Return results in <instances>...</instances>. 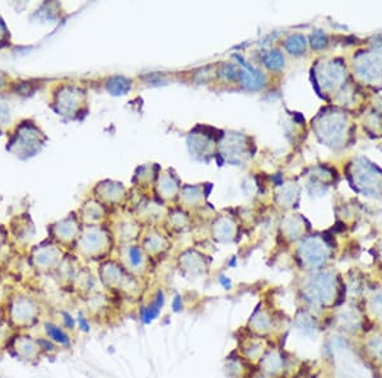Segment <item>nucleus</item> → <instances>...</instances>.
<instances>
[{
  "label": "nucleus",
  "mask_w": 382,
  "mask_h": 378,
  "mask_svg": "<svg viewBox=\"0 0 382 378\" xmlns=\"http://www.w3.org/2000/svg\"><path fill=\"white\" fill-rule=\"evenodd\" d=\"M41 307L28 296L13 298L5 307V320L17 332L33 328L40 321Z\"/></svg>",
  "instance_id": "nucleus-1"
},
{
  "label": "nucleus",
  "mask_w": 382,
  "mask_h": 378,
  "mask_svg": "<svg viewBox=\"0 0 382 378\" xmlns=\"http://www.w3.org/2000/svg\"><path fill=\"white\" fill-rule=\"evenodd\" d=\"M8 345L13 349L18 358L26 362L36 361L45 351L44 340L34 339L24 332H16Z\"/></svg>",
  "instance_id": "nucleus-2"
},
{
  "label": "nucleus",
  "mask_w": 382,
  "mask_h": 378,
  "mask_svg": "<svg viewBox=\"0 0 382 378\" xmlns=\"http://www.w3.org/2000/svg\"><path fill=\"white\" fill-rule=\"evenodd\" d=\"M44 330L45 334H46V336H48V339L51 343H55V344L60 345V346H68V345H70V338H69V335L66 334L64 329L59 326L58 324L48 321V322L44 324Z\"/></svg>",
  "instance_id": "nucleus-3"
},
{
  "label": "nucleus",
  "mask_w": 382,
  "mask_h": 378,
  "mask_svg": "<svg viewBox=\"0 0 382 378\" xmlns=\"http://www.w3.org/2000/svg\"><path fill=\"white\" fill-rule=\"evenodd\" d=\"M373 353L380 361H382V338H377L373 340V345H372Z\"/></svg>",
  "instance_id": "nucleus-4"
},
{
  "label": "nucleus",
  "mask_w": 382,
  "mask_h": 378,
  "mask_svg": "<svg viewBox=\"0 0 382 378\" xmlns=\"http://www.w3.org/2000/svg\"><path fill=\"white\" fill-rule=\"evenodd\" d=\"M373 311L379 316H382V294L376 296V298L373 299Z\"/></svg>",
  "instance_id": "nucleus-5"
},
{
  "label": "nucleus",
  "mask_w": 382,
  "mask_h": 378,
  "mask_svg": "<svg viewBox=\"0 0 382 378\" xmlns=\"http://www.w3.org/2000/svg\"><path fill=\"white\" fill-rule=\"evenodd\" d=\"M5 321V307H0V325Z\"/></svg>",
  "instance_id": "nucleus-6"
}]
</instances>
